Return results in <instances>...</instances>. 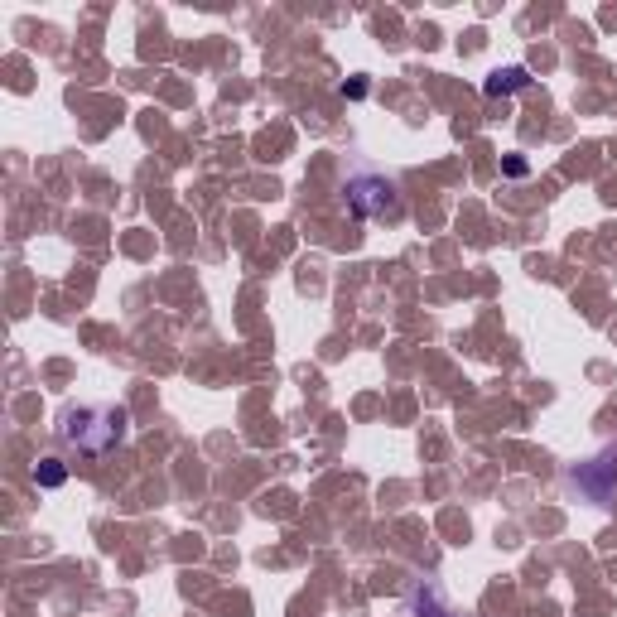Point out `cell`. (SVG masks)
I'll list each match as a JSON object with an SVG mask.
<instances>
[{"instance_id": "6da1fadb", "label": "cell", "mask_w": 617, "mask_h": 617, "mask_svg": "<svg viewBox=\"0 0 617 617\" xmlns=\"http://www.w3.org/2000/svg\"><path fill=\"white\" fill-rule=\"evenodd\" d=\"M63 439L78 454H92V458L111 454L126 439V410L121 405H78V410L63 415Z\"/></svg>"}, {"instance_id": "7a4b0ae2", "label": "cell", "mask_w": 617, "mask_h": 617, "mask_svg": "<svg viewBox=\"0 0 617 617\" xmlns=\"http://www.w3.org/2000/svg\"><path fill=\"white\" fill-rule=\"evenodd\" d=\"M348 203L357 217H396L401 213V193L381 174H352L348 179Z\"/></svg>"}, {"instance_id": "3957f363", "label": "cell", "mask_w": 617, "mask_h": 617, "mask_svg": "<svg viewBox=\"0 0 617 617\" xmlns=\"http://www.w3.org/2000/svg\"><path fill=\"white\" fill-rule=\"evenodd\" d=\"M569 483L579 487L593 507H608V497L617 492V444L603 449L598 458H589V463H579V468L569 473Z\"/></svg>"}, {"instance_id": "277c9868", "label": "cell", "mask_w": 617, "mask_h": 617, "mask_svg": "<svg viewBox=\"0 0 617 617\" xmlns=\"http://www.w3.org/2000/svg\"><path fill=\"white\" fill-rule=\"evenodd\" d=\"M521 87H531V73H526L521 63H511V68H497V73H487V82H483L487 97H511V92H521Z\"/></svg>"}, {"instance_id": "5b68a950", "label": "cell", "mask_w": 617, "mask_h": 617, "mask_svg": "<svg viewBox=\"0 0 617 617\" xmlns=\"http://www.w3.org/2000/svg\"><path fill=\"white\" fill-rule=\"evenodd\" d=\"M63 478H68V468H63L58 458H44V463L34 468V483L39 487H63Z\"/></svg>"}, {"instance_id": "8992f818", "label": "cell", "mask_w": 617, "mask_h": 617, "mask_svg": "<svg viewBox=\"0 0 617 617\" xmlns=\"http://www.w3.org/2000/svg\"><path fill=\"white\" fill-rule=\"evenodd\" d=\"M415 608H420V617H454L449 608H439V598H434L430 589H420V593H415Z\"/></svg>"}, {"instance_id": "52a82bcc", "label": "cell", "mask_w": 617, "mask_h": 617, "mask_svg": "<svg viewBox=\"0 0 617 617\" xmlns=\"http://www.w3.org/2000/svg\"><path fill=\"white\" fill-rule=\"evenodd\" d=\"M502 174H507V179H526V174H531V164L521 160V155H507V160H502Z\"/></svg>"}, {"instance_id": "ba28073f", "label": "cell", "mask_w": 617, "mask_h": 617, "mask_svg": "<svg viewBox=\"0 0 617 617\" xmlns=\"http://www.w3.org/2000/svg\"><path fill=\"white\" fill-rule=\"evenodd\" d=\"M343 97H352V102H357V97H367V82L357 78V82H343Z\"/></svg>"}]
</instances>
